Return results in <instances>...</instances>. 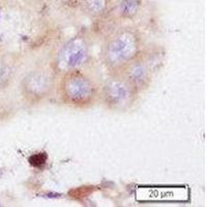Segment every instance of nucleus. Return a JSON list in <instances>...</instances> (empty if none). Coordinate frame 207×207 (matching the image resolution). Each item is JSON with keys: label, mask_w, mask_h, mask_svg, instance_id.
Returning <instances> with one entry per match:
<instances>
[{"label": "nucleus", "mask_w": 207, "mask_h": 207, "mask_svg": "<svg viewBox=\"0 0 207 207\" xmlns=\"http://www.w3.org/2000/svg\"><path fill=\"white\" fill-rule=\"evenodd\" d=\"M56 1H57V0H56Z\"/></svg>", "instance_id": "9d476101"}, {"label": "nucleus", "mask_w": 207, "mask_h": 207, "mask_svg": "<svg viewBox=\"0 0 207 207\" xmlns=\"http://www.w3.org/2000/svg\"><path fill=\"white\" fill-rule=\"evenodd\" d=\"M143 0H119L116 7L117 18L121 21H134L140 15Z\"/></svg>", "instance_id": "1a4fd4ad"}, {"label": "nucleus", "mask_w": 207, "mask_h": 207, "mask_svg": "<svg viewBox=\"0 0 207 207\" xmlns=\"http://www.w3.org/2000/svg\"><path fill=\"white\" fill-rule=\"evenodd\" d=\"M56 92L63 105L73 109H88L100 102V85L84 70L58 77Z\"/></svg>", "instance_id": "f03ea898"}, {"label": "nucleus", "mask_w": 207, "mask_h": 207, "mask_svg": "<svg viewBox=\"0 0 207 207\" xmlns=\"http://www.w3.org/2000/svg\"><path fill=\"white\" fill-rule=\"evenodd\" d=\"M91 42L84 32L67 37L52 52L49 67L57 77L61 75L83 70L91 59Z\"/></svg>", "instance_id": "7ed1b4c3"}, {"label": "nucleus", "mask_w": 207, "mask_h": 207, "mask_svg": "<svg viewBox=\"0 0 207 207\" xmlns=\"http://www.w3.org/2000/svg\"><path fill=\"white\" fill-rule=\"evenodd\" d=\"M165 54V50L160 46H144L142 51L120 73L142 94L151 86L162 69Z\"/></svg>", "instance_id": "20e7f679"}, {"label": "nucleus", "mask_w": 207, "mask_h": 207, "mask_svg": "<svg viewBox=\"0 0 207 207\" xmlns=\"http://www.w3.org/2000/svg\"><path fill=\"white\" fill-rule=\"evenodd\" d=\"M79 6L83 13L91 19H102L110 10L109 0H79Z\"/></svg>", "instance_id": "6e6552de"}, {"label": "nucleus", "mask_w": 207, "mask_h": 207, "mask_svg": "<svg viewBox=\"0 0 207 207\" xmlns=\"http://www.w3.org/2000/svg\"><path fill=\"white\" fill-rule=\"evenodd\" d=\"M142 32L134 26H121L109 33L100 46V59L108 73H120L144 48Z\"/></svg>", "instance_id": "f257e3e1"}, {"label": "nucleus", "mask_w": 207, "mask_h": 207, "mask_svg": "<svg viewBox=\"0 0 207 207\" xmlns=\"http://www.w3.org/2000/svg\"><path fill=\"white\" fill-rule=\"evenodd\" d=\"M141 93L121 73H108L100 86V102L107 110L123 113L137 104Z\"/></svg>", "instance_id": "39448f33"}, {"label": "nucleus", "mask_w": 207, "mask_h": 207, "mask_svg": "<svg viewBox=\"0 0 207 207\" xmlns=\"http://www.w3.org/2000/svg\"><path fill=\"white\" fill-rule=\"evenodd\" d=\"M18 54L9 53L0 58V88L9 87L17 75Z\"/></svg>", "instance_id": "0eeeda50"}, {"label": "nucleus", "mask_w": 207, "mask_h": 207, "mask_svg": "<svg viewBox=\"0 0 207 207\" xmlns=\"http://www.w3.org/2000/svg\"><path fill=\"white\" fill-rule=\"evenodd\" d=\"M58 77L50 67H35L28 70L20 81L22 100L28 106L43 104L56 92Z\"/></svg>", "instance_id": "423d86ee"}]
</instances>
